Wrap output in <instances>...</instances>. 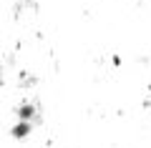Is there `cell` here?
<instances>
[{
	"instance_id": "obj_1",
	"label": "cell",
	"mask_w": 151,
	"mask_h": 148,
	"mask_svg": "<svg viewBox=\"0 0 151 148\" xmlns=\"http://www.w3.org/2000/svg\"><path fill=\"white\" fill-rule=\"evenodd\" d=\"M13 133H15L18 138H20V136H28V133H30V123H28V121H20V123L15 126V131H13Z\"/></svg>"
},
{
	"instance_id": "obj_2",
	"label": "cell",
	"mask_w": 151,
	"mask_h": 148,
	"mask_svg": "<svg viewBox=\"0 0 151 148\" xmlns=\"http://www.w3.org/2000/svg\"><path fill=\"white\" fill-rule=\"evenodd\" d=\"M33 113H35V108H33V106H20V108H18V116H20L23 121L33 118Z\"/></svg>"
}]
</instances>
